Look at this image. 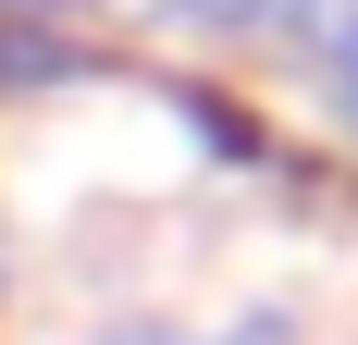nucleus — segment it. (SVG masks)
Instances as JSON below:
<instances>
[{
	"mask_svg": "<svg viewBox=\"0 0 358 345\" xmlns=\"http://www.w3.org/2000/svg\"><path fill=\"white\" fill-rule=\"evenodd\" d=\"M185 13H210V25H259V13H285V0H185Z\"/></svg>",
	"mask_w": 358,
	"mask_h": 345,
	"instance_id": "obj_1",
	"label": "nucleus"
}]
</instances>
